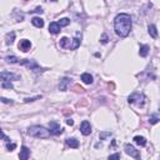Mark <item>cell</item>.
Segmentation results:
<instances>
[{"label": "cell", "instance_id": "cell-1", "mask_svg": "<svg viewBox=\"0 0 160 160\" xmlns=\"http://www.w3.org/2000/svg\"><path fill=\"white\" fill-rule=\"evenodd\" d=\"M131 16L125 13L118 14L114 19V30H115L116 35H119L120 38H125L128 37L131 31Z\"/></svg>", "mask_w": 160, "mask_h": 160}, {"label": "cell", "instance_id": "cell-14", "mask_svg": "<svg viewBox=\"0 0 160 160\" xmlns=\"http://www.w3.org/2000/svg\"><path fill=\"white\" fill-rule=\"evenodd\" d=\"M31 24L34 25V27L41 29V28L44 27V20L41 18H39V16H34V18L31 19Z\"/></svg>", "mask_w": 160, "mask_h": 160}, {"label": "cell", "instance_id": "cell-32", "mask_svg": "<svg viewBox=\"0 0 160 160\" xmlns=\"http://www.w3.org/2000/svg\"><path fill=\"white\" fill-rule=\"evenodd\" d=\"M43 9H41V8H37V9H35V10H30V13H39V14H43Z\"/></svg>", "mask_w": 160, "mask_h": 160}, {"label": "cell", "instance_id": "cell-22", "mask_svg": "<svg viewBox=\"0 0 160 160\" xmlns=\"http://www.w3.org/2000/svg\"><path fill=\"white\" fill-rule=\"evenodd\" d=\"M58 24H59V27H68V25L70 24V19H68V18H63V19H60V20L58 21Z\"/></svg>", "mask_w": 160, "mask_h": 160}, {"label": "cell", "instance_id": "cell-13", "mask_svg": "<svg viewBox=\"0 0 160 160\" xmlns=\"http://www.w3.org/2000/svg\"><path fill=\"white\" fill-rule=\"evenodd\" d=\"M60 27H59V24L56 21H53V23H50V25H49V31H50V34H54V35H56L60 33Z\"/></svg>", "mask_w": 160, "mask_h": 160}, {"label": "cell", "instance_id": "cell-21", "mask_svg": "<svg viewBox=\"0 0 160 160\" xmlns=\"http://www.w3.org/2000/svg\"><path fill=\"white\" fill-rule=\"evenodd\" d=\"M14 39H15V33H14V31L9 33V34L6 35V44H8V45H11L13 43H14Z\"/></svg>", "mask_w": 160, "mask_h": 160}, {"label": "cell", "instance_id": "cell-18", "mask_svg": "<svg viewBox=\"0 0 160 160\" xmlns=\"http://www.w3.org/2000/svg\"><path fill=\"white\" fill-rule=\"evenodd\" d=\"M148 30H149V34H150V37H151V38H154V39L158 38V30H156L155 25L150 24L149 27H148Z\"/></svg>", "mask_w": 160, "mask_h": 160}, {"label": "cell", "instance_id": "cell-24", "mask_svg": "<svg viewBox=\"0 0 160 160\" xmlns=\"http://www.w3.org/2000/svg\"><path fill=\"white\" fill-rule=\"evenodd\" d=\"M39 99H41V95H37L34 98H25L24 102L25 103H31V102H35V100H39Z\"/></svg>", "mask_w": 160, "mask_h": 160}, {"label": "cell", "instance_id": "cell-6", "mask_svg": "<svg viewBox=\"0 0 160 160\" xmlns=\"http://www.w3.org/2000/svg\"><path fill=\"white\" fill-rule=\"evenodd\" d=\"M49 131H50V135H60L63 134L64 129L56 121H50L49 123Z\"/></svg>", "mask_w": 160, "mask_h": 160}, {"label": "cell", "instance_id": "cell-7", "mask_svg": "<svg viewBox=\"0 0 160 160\" xmlns=\"http://www.w3.org/2000/svg\"><path fill=\"white\" fill-rule=\"evenodd\" d=\"M19 75H16L14 73H10V71H3V73H0V81H3V83H5V81H11L15 80V79H19Z\"/></svg>", "mask_w": 160, "mask_h": 160}, {"label": "cell", "instance_id": "cell-25", "mask_svg": "<svg viewBox=\"0 0 160 160\" xmlns=\"http://www.w3.org/2000/svg\"><path fill=\"white\" fill-rule=\"evenodd\" d=\"M109 136H112V133H110V131L100 133V139H102V140H105L106 138H109Z\"/></svg>", "mask_w": 160, "mask_h": 160}, {"label": "cell", "instance_id": "cell-30", "mask_svg": "<svg viewBox=\"0 0 160 160\" xmlns=\"http://www.w3.org/2000/svg\"><path fill=\"white\" fill-rule=\"evenodd\" d=\"M15 148H16V144H10V143H8V144H6V149H8L9 151H13Z\"/></svg>", "mask_w": 160, "mask_h": 160}, {"label": "cell", "instance_id": "cell-28", "mask_svg": "<svg viewBox=\"0 0 160 160\" xmlns=\"http://www.w3.org/2000/svg\"><path fill=\"white\" fill-rule=\"evenodd\" d=\"M109 160H120V154L116 153V154H113L109 156Z\"/></svg>", "mask_w": 160, "mask_h": 160}, {"label": "cell", "instance_id": "cell-15", "mask_svg": "<svg viewBox=\"0 0 160 160\" xmlns=\"http://www.w3.org/2000/svg\"><path fill=\"white\" fill-rule=\"evenodd\" d=\"M149 50H150L149 45H140V49H139V55H140V56H143V58L148 56Z\"/></svg>", "mask_w": 160, "mask_h": 160}, {"label": "cell", "instance_id": "cell-31", "mask_svg": "<svg viewBox=\"0 0 160 160\" xmlns=\"http://www.w3.org/2000/svg\"><path fill=\"white\" fill-rule=\"evenodd\" d=\"M0 139H4V140H5V141H8V143H9V140H10V139H9V138H8V136H6V135H5V134H4V133H3V130H1V129H0Z\"/></svg>", "mask_w": 160, "mask_h": 160}, {"label": "cell", "instance_id": "cell-33", "mask_svg": "<svg viewBox=\"0 0 160 160\" xmlns=\"http://www.w3.org/2000/svg\"><path fill=\"white\" fill-rule=\"evenodd\" d=\"M66 124H68V125H70V126H73V125H74V120L68 119V120H66Z\"/></svg>", "mask_w": 160, "mask_h": 160}, {"label": "cell", "instance_id": "cell-29", "mask_svg": "<svg viewBox=\"0 0 160 160\" xmlns=\"http://www.w3.org/2000/svg\"><path fill=\"white\" fill-rule=\"evenodd\" d=\"M100 41H102L103 44H106L108 41H109V37H108L106 34H103V37H102V39H100Z\"/></svg>", "mask_w": 160, "mask_h": 160}, {"label": "cell", "instance_id": "cell-5", "mask_svg": "<svg viewBox=\"0 0 160 160\" xmlns=\"http://www.w3.org/2000/svg\"><path fill=\"white\" fill-rule=\"evenodd\" d=\"M128 102L129 104H135V105L143 108L146 103V96L141 93H134L128 98Z\"/></svg>", "mask_w": 160, "mask_h": 160}, {"label": "cell", "instance_id": "cell-4", "mask_svg": "<svg viewBox=\"0 0 160 160\" xmlns=\"http://www.w3.org/2000/svg\"><path fill=\"white\" fill-rule=\"evenodd\" d=\"M19 64L24 65V66H27L28 69H30V70L34 71V73H38V74L43 73V71L45 70L35 60H30V59H23V60H19Z\"/></svg>", "mask_w": 160, "mask_h": 160}, {"label": "cell", "instance_id": "cell-9", "mask_svg": "<svg viewBox=\"0 0 160 160\" xmlns=\"http://www.w3.org/2000/svg\"><path fill=\"white\" fill-rule=\"evenodd\" d=\"M80 131L83 135H90V133H91V125H90V123L88 121V120H84L83 123H81V125H80Z\"/></svg>", "mask_w": 160, "mask_h": 160}, {"label": "cell", "instance_id": "cell-20", "mask_svg": "<svg viewBox=\"0 0 160 160\" xmlns=\"http://www.w3.org/2000/svg\"><path fill=\"white\" fill-rule=\"evenodd\" d=\"M5 61L9 64H19V59L14 56V55H9V56L5 58Z\"/></svg>", "mask_w": 160, "mask_h": 160}, {"label": "cell", "instance_id": "cell-23", "mask_svg": "<svg viewBox=\"0 0 160 160\" xmlns=\"http://www.w3.org/2000/svg\"><path fill=\"white\" fill-rule=\"evenodd\" d=\"M159 120H160V118L158 114H154V115H151L149 118V123L150 124H156V123H159Z\"/></svg>", "mask_w": 160, "mask_h": 160}, {"label": "cell", "instance_id": "cell-27", "mask_svg": "<svg viewBox=\"0 0 160 160\" xmlns=\"http://www.w3.org/2000/svg\"><path fill=\"white\" fill-rule=\"evenodd\" d=\"M0 102L1 103H4V104H14V102H13L11 99H6V98H0Z\"/></svg>", "mask_w": 160, "mask_h": 160}, {"label": "cell", "instance_id": "cell-17", "mask_svg": "<svg viewBox=\"0 0 160 160\" xmlns=\"http://www.w3.org/2000/svg\"><path fill=\"white\" fill-rule=\"evenodd\" d=\"M81 81L84 84H91L93 83V76L89 73H84V74H81Z\"/></svg>", "mask_w": 160, "mask_h": 160}, {"label": "cell", "instance_id": "cell-11", "mask_svg": "<svg viewBox=\"0 0 160 160\" xmlns=\"http://www.w3.org/2000/svg\"><path fill=\"white\" fill-rule=\"evenodd\" d=\"M30 48H31V43L28 40V39H23V40H20V43H19V49H20L21 51L27 53V51L30 50Z\"/></svg>", "mask_w": 160, "mask_h": 160}, {"label": "cell", "instance_id": "cell-26", "mask_svg": "<svg viewBox=\"0 0 160 160\" xmlns=\"http://www.w3.org/2000/svg\"><path fill=\"white\" fill-rule=\"evenodd\" d=\"M3 88H4V89H13V84L10 83V81H5V83H3Z\"/></svg>", "mask_w": 160, "mask_h": 160}, {"label": "cell", "instance_id": "cell-3", "mask_svg": "<svg viewBox=\"0 0 160 160\" xmlns=\"http://www.w3.org/2000/svg\"><path fill=\"white\" fill-rule=\"evenodd\" d=\"M28 135L33 136V138H39V139H48L50 136V131L45 129L44 126L40 125H34L28 129Z\"/></svg>", "mask_w": 160, "mask_h": 160}, {"label": "cell", "instance_id": "cell-16", "mask_svg": "<svg viewBox=\"0 0 160 160\" xmlns=\"http://www.w3.org/2000/svg\"><path fill=\"white\" fill-rule=\"evenodd\" d=\"M66 144L70 146V148H73V149H76V148H79V141H78L75 138H68L66 139Z\"/></svg>", "mask_w": 160, "mask_h": 160}, {"label": "cell", "instance_id": "cell-2", "mask_svg": "<svg viewBox=\"0 0 160 160\" xmlns=\"http://www.w3.org/2000/svg\"><path fill=\"white\" fill-rule=\"evenodd\" d=\"M81 43V34L80 33H76L74 39H69L66 37L61 38L60 41H59V45H60L63 49H69V50H75L80 46Z\"/></svg>", "mask_w": 160, "mask_h": 160}, {"label": "cell", "instance_id": "cell-12", "mask_svg": "<svg viewBox=\"0 0 160 160\" xmlns=\"http://www.w3.org/2000/svg\"><path fill=\"white\" fill-rule=\"evenodd\" d=\"M70 83H71V79H69V78H63V79L60 80V84H59V90L66 91L68 86L70 85Z\"/></svg>", "mask_w": 160, "mask_h": 160}, {"label": "cell", "instance_id": "cell-8", "mask_svg": "<svg viewBox=\"0 0 160 160\" xmlns=\"http://www.w3.org/2000/svg\"><path fill=\"white\" fill-rule=\"evenodd\" d=\"M124 149H125V153H126L128 155H130V156H133V158L140 160V153H139V150H136L133 145L125 144V148H124Z\"/></svg>", "mask_w": 160, "mask_h": 160}, {"label": "cell", "instance_id": "cell-10", "mask_svg": "<svg viewBox=\"0 0 160 160\" xmlns=\"http://www.w3.org/2000/svg\"><path fill=\"white\" fill-rule=\"evenodd\" d=\"M29 156H30V149L28 146L23 145L20 149V154H19V159L20 160H28Z\"/></svg>", "mask_w": 160, "mask_h": 160}, {"label": "cell", "instance_id": "cell-19", "mask_svg": "<svg viewBox=\"0 0 160 160\" xmlns=\"http://www.w3.org/2000/svg\"><path fill=\"white\" fill-rule=\"evenodd\" d=\"M134 141L136 143V144L138 145H140V146H145L146 145V139L144 138V136H135V138H134Z\"/></svg>", "mask_w": 160, "mask_h": 160}]
</instances>
